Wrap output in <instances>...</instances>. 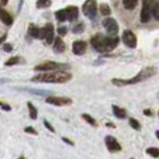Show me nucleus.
Returning a JSON list of instances; mask_svg holds the SVG:
<instances>
[{
    "label": "nucleus",
    "mask_w": 159,
    "mask_h": 159,
    "mask_svg": "<svg viewBox=\"0 0 159 159\" xmlns=\"http://www.w3.org/2000/svg\"><path fill=\"white\" fill-rule=\"evenodd\" d=\"M91 44L98 53H109L117 47L119 39L112 35L109 37H104L103 35L97 34L91 39Z\"/></svg>",
    "instance_id": "f257e3e1"
},
{
    "label": "nucleus",
    "mask_w": 159,
    "mask_h": 159,
    "mask_svg": "<svg viewBox=\"0 0 159 159\" xmlns=\"http://www.w3.org/2000/svg\"><path fill=\"white\" fill-rule=\"evenodd\" d=\"M72 79V74L66 70H56L50 73H43L37 74L31 79V81H39V83H54V84H64Z\"/></svg>",
    "instance_id": "f03ea898"
},
{
    "label": "nucleus",
    "mask_w": 159,
    "mask_h": 159,
    "mask_svg": "<svg viewBox=\"0 0 159 159\" xmlns=\"http://www.w3.org/2000/svg\"><path fill=\"white\" fill-rule=\"evenodd\" d=\"M157 70L154 67H146L136 74L135 77L133 78H128V79H120V78H115L111 80V83L116 86H125V85H133V84H138V83H141L143 80L151 78L152 75L156 74Z\"/></svg>",
    "instance_id": "7ed1b4c3"
},
{
    "label": "nucleus",
    "mask_w": 159,
    "mask_h": 159,
    "mask_svg": "<svg viewBox=\"0 0 159 159\" xmlns=\"http://www.w3.org/2000/svg\"><path fill=\"white\" fill-rule=\"evenodd\" d=\"M79 16V11H78V7L75 6H68L66 8H62V10H59L55 12V17L57 20L60 22H66V20H75Z\"/></svg>",
    "instance_id": "20e7f679"
},
{
    "label": "nucleus",
    "mask_w": 159,
    "mask_h": 159,
    "mask_svg": "<svg viewBox=\"0 0 159 159\" xmlns=\"http://www.w3.org/2000/svg\"><path fill=\"white\" fill-rule=\"evenodd\" d=\"M70 65L54 62V61H48L44 64H40L34 67V71L37 72H48V71H56V70H70Z\"/></svg>",
    "instance_id": "39448f33"
},
{
    "label": "nucleus",
    "mask_w": 159,
    "mask_h": 159,
    "mask_svg": "<svg viewBox=\"0 0 159 159\" xmlns=\"http://www.w3.org/2000/svg\"><path fill=\"white\" fill-rule=\"evenodd\" d=\"M83 13L90 19H93L97 15V1L96 0H86L83 5Z\"/></svg>",
    "instance_id": "423d86ee"
},
{
    "label": "nucleus",
    "mask_w": 159,
    "mask_h": 159,
    "mask_svg": "<svg viewBox=\"0 0 159 159\" xmlns=\"http://www.w3.org/2000/svg\"><path fill=\"white\" fill-rule=\"evenodd\" d=\"M46 102L50 105H56V107H66L71 105L72 99L68 97H59V96H48L46 98Z\"/></svg>",
    "instance_id": "0eeeda50"
},
{
    "label": "nucleus",
    "mask_w": 159,
    "mask_h": 159,
    "mask_svg": "<svg viewBox=\"0 0 159 159\" xmlns=\"http://www.w3.org/2000/svg\"><path fill=\"white\" fill-rule=\"evenodd\" d=\"M41 39L47 44H52L54 41V26L53 24H47L41 29Z\"/></svg>",
    "instance_id": "6e6552de"
},
{
    "label": "nucleus",
    "mask_w": 159,
    "mask_h": 159,
    "mask_svg": "<svg viewBox=\"0 0 159 159\" xmlns=\"http://www.w3.org/2000/svg\"><path fill=\"white\" fill-rule=\"evenodd\" d=\"M103 26L105 28V30L109 35L114 36V35H116L119 32V24L114 18H110V17L105 18L103 20Z\"/></svg>",
    "instance_id": "1a4fd4ad"
},
{
    "label": "nucleus",
    "mask_w": 159,
    "mask_h": 159,
    "mask_svg": "<svg viewBox=\"0 0 159 159\" xmlns=\"http://www.w3.org/2000/svg\"><path fill=\"white\" fill-rule=\"evenodd\" d=\"M122 41L123 43L127 46L128 48H135L138 44V40H136L135 34L130 30H125L123 35H122Z\"/></svg>",
    "instance_id": "9d476101"
},
{
    "label": "nucleus",
    "mask_w": 159,
    "mask_h": 159,
    "mask_svg": "<svg viewBox=\"0 0 159 159\" xmlns=\"http://www.w3.org/2000/svg\"><path fill=\"white\" fill-rule=\"evenodd\" d=\"M151 15L152 8L150 2H148V0H143V8H141V12H140V20L143 23H148L150 19H151Z\"/></svg>",
    "instance_id": "9b49d317"
},
{
    "label": "nucleus",
    "mask_w": 159,
    "mask_h": 159,
    "mask_svg": "<svg viewBox=\"0 0 159 159\" xmlns=\"http://www.w3.org/2000/svg\"><path fill=\"white\" fill-rule=\"evenodd\" d=\"M105 146H107L108 151L111 152V153L121 151V145H120L119 141L111 135L105 136Z\"/></svg>",
    "instance_id": "f8f14e48"
},
{
    "label": "nucleus",
    "mask_w": 159,
    "mask_h": 159,
    "mask_svg": "<svg viewBox=\"0 0 159 159\" xmlns=\"http://www.w3.org/2000/svg\"><path fill=\"white\" fill-rule=\"evenodd\" d=\"M86 50V43L84 41H75L72 44V52L75 55H83Z\"/></svg>",
    "instance_id": "ddd939ff"
},
{
    "label": "nucleus",
    "mask_w": 159,
    "mask_h": 159,
    "mask_svg": "<svg viewBox=\"0 0 159 159\" xmlns=\"http://www.w3.org/2000/svg\"><path fill=\"white\" fill-rule=\"evenodd\" d=\"M66 49V44L64 43V41L61 40V37H55L54 39V46H53V50L55 53H62Z\"/></svg>",
    "instance_id": "4468645a"
},
{
    "label": "nucleus",
    "mask_w": 159,
    "mask_h": 159,
    "mask_svg": "<svg viewBox=\"0 0 159 159\" xmlns=\"http://www.w3.org/2000/svg\"><path fill=\"white\" fill-rule=\"evenodd\" d=\"M1 22L5 25H8V26L13 23V19H12L11 15L8 13L6 10H4V8H1Z\"/></svg>",
    "instance_id": "2eb2a0df"
},
{
    "label": "nucleus",
    "mask_w": 159,
    "mask_h": 159,
    "mask_svg": "<svg viewBox=\"0 0 159 159\" xmlns=\"http://www.w3.org/2000/svg\"><path fill=\"white\" fill-rule=\"evenodd\" d=\"M29 35L31 36L32 39H41V30L37 26H35L34 24H30V26H29Z\"/></svg>",
    "instance_id": "dca6fc26"
},
{
    "label": "nucleus",
    "mask_w": 159,
    "mask_h": 159,
    "mask_svg": "<svg viewBox=\"0 0 159 159\" xmlns=\"http://www.w3.org/2000/svg\"><path fill=\"white\" fill-rule=\"evenodd\" d=\"M112 112H114V115H115L116 117H119V119H125V117H126V110L122 109V108H120V107H117V105H112Z\"/></svg>",
    "instance_id": "f3484780"
},
{
    "label": "nucleus",
    "mask_w": 159,
    "mask_h": 159,
    "mask_svg": "<svg viewBox=\"0 0 159 159\" xmlns=\"http://www.w3.org/2000/svg\"><path fill=\"white\" fill-rule=\"evenodd\" d=\"M99 12H101L102 16L108 17L111 15V8H110V6L108 4H101L99 5Z\"/></svg>",
    "instance_id": "a211bd4d"
},
{
    "label": "nucleus",
    "mask_w": 159,
    "mask_h": 159,
    "mask_svg": "<svg viewBox=\"0 0 159 159\" xmlns=\"http://www.w3.org/2000/svg\"><path fill=\"white\" fill-rule=\"evenodd\" d=\"M24 91L31 92L32 95H39V96H48L50 93V91H46V90H37V89H22Z\"/></svg>",
    "instance_id": "6ab92c4d"
},
{
    "label": "nucleus",
    "mask_w": 159,
    "mask_h": 159,
    "mask_svg": "<svg viewBox=\"0 0 159 159\" xmlns=\"http://www.w3.org/2000/svg\"><path fill=\"white\" fill-rule=\"evenodd\" d=\"M122 4L126 10H133L138 5V0H122Z\"/></svg>",
    "instance_id": "aec40b11"
},
{
    "label": "nucleus",
    "mask_w": 159,
    "mask_h": 159,
    "mask_svg": "<svg viewBox=\"0 0 159 159\" xmlns=\"http://www.w3.org/2000/svg\"><path fill=\"white\" fill-rule=\"evenodd\" d=\"M150 5H151L152 15H153V17H154L157 20H159V4H158V2H156V1L153 0V1H151V2H150Z\"/></svg>",
    "instance_id": "412c9836"
},
{
    "label": "nucleus",
    "mask_w": 159,
    "mask_h": 159,
    "mask_svg": "<svg viewBox=\"0 0 159 159\" xmlns=\"http://www.w3.org/2000/svg\"><path fill=\"white\" fill-rule=\"evenodd\" d=\"M52 5V0H37L36 7L37 8H47Z\"/></svg>",
    "instance_id": "4be33fe9"
},
{
    "label": "nucleus",
    "mask_w": 159,
    "mask_h": 159,
    "mask_svg": "<svg viewBox=\"0 0 159 159\" xmlns=\"http://www.w3.org/2000/svg\"><path fill=\"white\" fill-rule=\"evenodd\" d=\"M28 109H29V114H30V117L32 120H36L37 119V109L32 105V103L28 102Z\"/></svg>",
    "instance_id": "5701e85b"
},
{
    "label": "nucleus",
    "mask_w": 159,
    "mask_h": 159,
    "mask_svg": "<svg viewBox=\"0 0 159 159\" xmlns=\"http://www.w3.org/2000/svg\"><path fill=\"white\" fill-rule=\"evenodd\" d=\"M146 152H147V154H150V156L153 157V158H158L159 157V148L158 147H148V148L146 150Z\"/></svg>",
    "instance_id": "b1692460"
},
{
    "label": "nucleus",
    "mask_w": 159,
    "mask_h": 159,
    "mask_svg": "<svg viewBox=\"0 0 159 159\" xmlns=\"http://www.w3.org/2000/svg\"><path fill=\"white\" fill-rule=\"evenodd\" d=\"M81 117L85 120L89 125H91V126H93V127H97V122H96V120L93 119V117H91L90 115H88V114H83Z\"/></svg>",
    "instance_id": "393cba45"
},
{
    "label": "nucleus",
    "mask_w": 159,
    "mask_h": 159,
    "mask_svg": "<svg viewBox=\"0 0 159 159\" xmlns=\"http://www.w3.org/2000/svg\"><path fill=\"white\" fill-rule=\"evenodd\" d=\"M19 61H20V57H19V56H13V57L8 59L7 61L5 62V65H6V66H15V65L19 64Z\"/></svg>",
    "instance_id": "a878e982"
},
{
    "label": "nucleus",
    "mask_w": 159,
    "mask_h": 159,
    "mask_svg": "<svg viewBox=\"0 0 159 159\" xmlns=\"http://www.w3.org/2000/svg\"><path fill=\"white\" fill-rule=\"evenodd\" d=\"M84 29H85L84 24L79 23V24H77V25H74V26L72 28V31L74 32V34H81V32L84 31Z\"/></svg>",
    "instance_id": "bb28decb"
},
{
    "label": "nucleus",
    "mask_w": 159,
    "mask_h": 159,
    "mask_svg": "<svg viewBox=\"0 0 159 159\" xmlns=\"http://www.w3.org/2000/svg\"><path fill=\"white\" fill-rule=\"evenodd\" d=\"M129 126L133 128V129H136V130H139L141 126H140V122L135 119H129Z\"/></svg>",
    "instance_id": "cd10ccee"
},
{
    "label": "nucleus",
    "mask_w": 159,
    "mask_h": 159,
    "mask_svg": "<svg viewBox=\"0 0 159 159\" xmlns=\"http://www.w3.org/2000/svg\"><path fill=\"white\" fill-rule=\"evenodd\" d=\"M43 125H44V127L47 128V129H49V132H52V133H55V129L53 128V126H52V125L48 122L47 120H44V121H43Z\"/></svg>",
    "instance_id": "c85d7f7f"
},
{
    "label": "nucleus",
    "mask_w": 159,
    "mask_h": 159,
    "mask_svg": "<svg viewBox=\"0 0 159 159\" xmlns=\"http://www.w3.org/2000/svg\"><path fill=\"white\" fill-rule=\"evenodd\" d=\"M24 132H25V133H29V134H34V135H37V132H36V130H35V129H34L32 127H30V126H29V127H25V128H24Z\"/></svg>",
    "instance_id": "c756f323"
},
{
    "label": "nucleus",
    "mask_w": 159,
    "mask_h": 159,
    "mask_svg": "<svg viewBox=\"0 0 159 159\" xmlns=\"http://www.w3.org/2000/svg\"><path fill=\"white\" fill-rule=\"evenodd\" d=\"M57 32H59L60 36H64V35L67 34V28H66V26H60V28L57 29Z\"/></svg>",
    "instance_id": "7c9ffc66"
},
{
    "label": "nucleus",
    "mask_w": 159,
    "mask_h": 159,
    "mask_svg": "<svg viewBox=\"0 0 159 159\" xmlns=\"http://www.w3.org/2000/svg\"><path fill=\"white\" fill-rule=\"evenodd\" d=\"M2 49H4L6 53H10V52H12V46H11L10 43H6V44L2 46Z\"/></svg>",
    "instance_id": "2f4dec72"
},
{
    "label": "nucleus",
    "mask_w": 159,
    "mask_h": 159,
    "mask_svg": "<svg viewBox=\"0 0 159 159\" xmlns=\"http://www.w3.org/2000/svg\"><path fill=\"white\" fill-rule=\"evenodd\" d=\"M0 107H1V109H2V110H6V111H10V110L12 109L10 105H6L5 103H0Z\"/></svg>",
    "instance_id": "473e14b6"
},
{
    "label": "nucleus",
    "mask_w": 159,
    "mask_h": 159,
    "mask_svg": "<svg viewBox=\"0 0 159 159\" xmlns=\"http://www.w3.org/2000/svg\"><path fill=\"white\" fill-rule=\"evenodd\" d=\"M62 140H64L66 143H68V145H71V146H73V143H72L70 139H67V138H62Z\"/></svg>",
    "instance_id": "72a5a7b5"
},
{
    "label": "nucleus",
    "mask_w": 159,
    "mask_h": 159,
    "mask_svg": "<svg viewBox=\"0 0 159 159\" xmlns=\"http://www.w3.org/2000/svg\"><path fill=\"white\" fill-rule=\"evenodd\" d=\"M143 114H145L146 116H152V115H153V114L151 112V110H148V109H146V110L143 111Z\"/></svg>",
    "instance_id": "f704fd0d"
},
{
    "label": "nucleus",
    "mask_w": 159,
    "mask_h": 159,
    "mask_svg": "<svg viewBox=\"0 0 159 159\" xmlns=\"http://www.w3.org/2000/svg\"><path fill=\"white\" fill-rule=\"evenodd\" d=\"M7 1L8 0H1V5H2V6H5V5L7 4Z\"/></svg>",
    "instance_id": "c9c22d12"
},
{
    "label": "nucleus",
    "mask_w": 159,
    "mask_h": 159,
    "mask_svg": "<svg viewBox=\"0 0 159 159\" xmlns=\"http://www.w3.org/2000/svg\"><path fill=\"white\" fill-rule=\"evenodd\" d=\"M156 136L158 138V140H159V130H157V132H156Z\"/></svg>",
    "instance_id": "e433bc0d"
},
{
    "label": "nucleus",
    "mask_w": 159,
    "mask_h": 159,
    "mask_svg": "<svg viewBox=\"0 0 159 159\" xmlns=\"http://www.w3.org/2000/svg\"><path fill=\"white\" fill-rule=\"evenodd\" d=\"M158 98H159V93H158Z\"/></svg>",
    "instance_id": "4c0bfd02"
},
{
    "label": "nucleus",
    "mask_w": 159,
    "mask_h": 159,
    "mask_svg": "<svg viewBox=\"0 0 159 159\" xmlns=\"http://www.w3.org/2000/svg\"><path fill=\"white\" fill-rule=\"evenodd\" d=\"M158 116H159V111H158Z\"/></svg>",
    "instance_id": "58836bf2"
}]
</instances>
